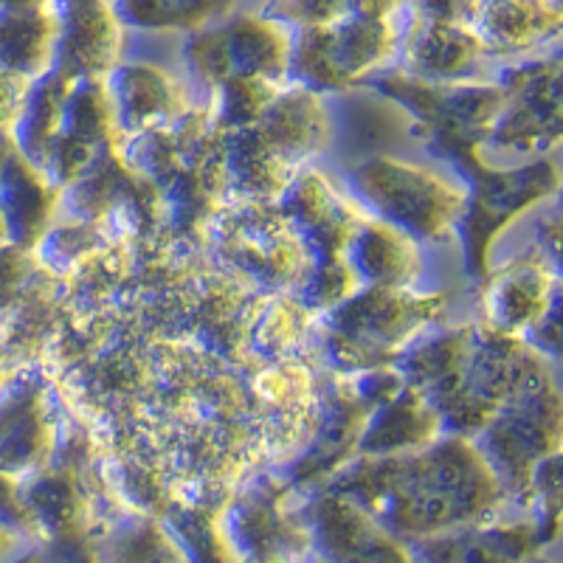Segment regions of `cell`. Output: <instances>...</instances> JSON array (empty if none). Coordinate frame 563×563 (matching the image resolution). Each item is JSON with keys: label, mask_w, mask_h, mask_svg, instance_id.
Returning <instances> with one entry per match:
<instances>
[{"label": "cell", "mask_w": 563, "mask_h": 563, "mask_svg": "<svg viewBox=\"0 0 563 563\" xmlns=\"http://www.w3.org/2000/svg\"><path fill=\"white\" fill-rule=\"evenodd\" d=\"M552 200H555V209H552V218L561 220V223H563V184H561V189H558V195H555V198H552Z\"/></svg>", "instance_id": "obj_30"}, {"label": "cell", "mask_w": 563, "mask_h": 563, "mask_svg": "<svg viewBox=\"0 0 563 563\" xmlns=\"http://www.w3.org/2000/svg\"><path fill=\"white\" fill-rule=\"evenodd\" d=\"M220 14V7H206V3H133L128 7L130 18L139 26H192L203 23L209 14Z\"/></svg>", "instance_id": "obj_24"}, {"label": "cell", "mask_w": 563, "mask_h": 563, "mask_svg": "<svg viewBox=\"0 0 563 563\" xmlns=\"http://www.w3.org/2000/svg\"><path fill=\"white\" fill-rule=\"evenodd\" d=\"M530 563H563V561H561V558H550V555H547V552H544V555L532 558Z\"/></svg>", "instance_id": "obj_31"}, {"label": "cell", "mask_w": 563, "mask_h": 563, "mask_svg": "<svg viewBox=\"0 0 563 563\" xmlns=\"http://www.w3.org/2000/svg\"><path fill=\"white\" fill-rule=\"evenodd\" d=\"M501 110L485 150L516 158H550L563 147V54L501 74Z\"/></svg>", "instance_id": "obj_7"}, {"label": "cell", "mask_w": 563, "mask_h": 563, "mask_svg": "<svg viewBox=\"0 0 563 563\" xmlns=\"http://www.w3.org/2000/svg\"><path fill=\"white\" fill-rule=\"evenodd\" d=\"M507 496L525 505L532 467L563 451V386L555 375L536 380L474 437Z\"/></svg>", "instance_id": "obj_5"}, {"label": "cell", "mask_w": 563, "mask_h": 563, "mask_svg": "<svg viewBox=\"0 0 563 563\" xmlns=\"http://www.w3.org/2000/svg\"><path fill=\"white\" fill-rule=\"evenodd\" d=\"M490 54H525L563 40V3H482L462 7Z\"/></svg>", "instance_id": "obj_15"}, {"label": "cell", "mask_w": 563, "mask_h": 563, "mask_svg": "<svg viewBox=\"0 0 563 563\" xmlns=\"http://www.w3.org/2000/svg\"><path fill=\"white\" fill-rule=\"evenodd\" d=\"M442 422L429 400L417 391L386 406L364 434V451L369 456H397L420 451L440 440Z\"/></svg>", "instance_id": "obj_20"}, {"label": "cell", "mask_w": 563, "mask_h": 563, "mask_svg": "<svg viewBox=\"0 0 563 563\" xmlns=\"http://www.w3.org/2000/svg\"><path fill=\"white\" fill-rule=\"evenodd\" d=\"M173 82L164 74L147 65H130L122 74V104L124 115L133 122H147L158 110L173 104Z\"/></svg>", "instance_id": "obj_22"}, {"label": "cell", "mask_w": 563, "mask_h": 563, "mask_svg": "<svg viewBox=\"0 0 563 563\" xmlns=\"http://www.w3.org/2000/svg\"><path fill=\"white\" fill-rule=\"evenodd\" d=\"M113 563H180L167 538H161L153 530L128 532V536L115 544Z\"/></svg>", "instance_id": "obj_25"}, {"label": "cell", "mask_w": 563, "mask_h": 563, "mask_svg": "<svg viewBox=\"0 0 563 563\" xmlns=\"http://www.w3.org/2000/svg\"><path fill=\"white\" fill-rule=\"evenodd\" d=\"M391 7H313L299 20L305 26L294 63L316 88H346L391 57L400 23Z\"/></svg>", "instance_id": "obj_4"}, {"label": "cell", "mask_w": 563, "mask_h": 563, "mask_svg": "<svg viewBox=\"0 0 563 563\" xmlns=\"http://www.w3.org/2000/svg\"><path fill=\"white\" fill-rule=\"evenodd\" d=\"M63 9L0 7V70L40 82L57 65Z\"/></svg>", "instance_id": "obj_16"}, {"label": "cell", "mask_w": 563, "mask_h": 563, "mask_svg": "<svg viewBox=\"0 0 563 563\" xmlns=\"http://www.w3.org/2000/svg\"><path fill=\"white\" fill-rule=\"evenodd\" d=\"M18 544H20V538H14L12 532L3 530V527H0V563L7 561L9 555H12L14 547H18Z\"/></svg>", "instance_id": "obj_29"}, {"label": "cell", "mask_w": 563, "mask_h": 563, "mask_svg": "<svg viewBox=\"0 0 563 563\" xmlns=\"http://www.w3.org/2000/svg\"><path fill=\"white\" fill-rule=\"evenodd\" d=\"M555 538L532 516L516 521L493 519L411 541L409 552L415 563H530L544 555Z\"/></svg>", "instance_id": "obj_10"}, {"label": "cell", "mask_w": 563, "mask_h": 563, "mask_svg": "<svg viewBox=\"0 0 563 563\" xmlns=\"http://www.w3.org/2000/svg\"><path fill=\"white\" fill-rule=\"evenodd\" d=\"M52 214V189L45 175L20 153L9 161L7 175L0 180V218L7 225L9 245L26 249L43 234Z\"/></svg>", "instance_id": "obj_19"}, {"label": "cell", "mask_w": 563, "mask_h": 563, "mask_svg": "<svg viewBox=\"0 0 563 563\" xmlns=\"http://www.w3.org/2000/svg\"><path fill=\"white\" fill-rule=\"evenodd\" d=\"M550 372L552 366L525 341L493 333L485 324L440 335L409 361L411 380L437 411L442 429L467 440Z\"/></svg>", "instance_id": "obj_2"}, {"label": "cell", "mask_w": 563, "mask_h": 563, "mask_svg": "<svg viewBox=\"0 0 563 563\" xmlns=\"http://www.w3.org/2000/svg\"><path fill=\"white\" fill-rule=\"evenodd\" d=\"M54 451V422L34 380L0 391V476L23 482L37 476Z\"/></svg>", "instance_id": "obj_14"}, {"label": "cell", "mask_w": 563, "mask_h": 563, "mask_svg": "<svg viewBox=\"0 0 563 563\" xmlns=\"http://www.w3.org/2000/svg\"><path fill=\"white\" fill-rule=\"evenodd\" d=\"M346 256L352 274L372 282V288L411 290V285L422 276L420 243L384 220L361 223Z\"/></svg>", "instance_id": "obj_18"}, {"label": "cell", "mask_w": 563, "mask_h": 563, "mask_svg": "<svg viewBox=\"0 0 563 563\" xmlns=\"http://www.w3.org/2000/svg\"><path fill=\"white\" fill-rule=\"evenodd\" d=\"M333 490L409 541L493 521L510 501L474 440L454 434L409 454L369 456Z\"/></svg>", "instance_id": "obj_1"}, {"label": "cell", "mask_w": 563, "mask_h": 563, "mask_svg": "<svg viewBox=\"0 0 563 563\" xmlns=\"http://www.w3.org/2000/svg\"><path fill=\"white\" fill-rule=\"evenodd\" d=\"M467 209L462 218V234L467 254L479 274H485L493 243L510 229L532 206L552 200L563 184V169L552 158H536L516 167H490L482 155L467 161Z\"/></svg>", "instance_id": "obj_6"}, {"label": "cell", "mask_w": 563, "mask_h": 563, "mask_svg": "<svg viewBox=\"0 0 563 563\" xmlns=\"http://www.w3.org/2000/svg\"><path fill=\"white\" fill-rule=\"evenodd\" d=\"M445 310V296H420L415 290L372 288L352 296L333 316L330 341L341 361L372 366L395 358L397 352Z\"/></svg>", "instance_id": "obj_8"}, {"label": "cell", "mask_w": 563, "mask_h": 563, "mask_svg": "<svg viewBox=\"0 0 563 563\" xmlns=\"http://www.w3.org/2000/svg\"><path fill=\"white\" fill-rule=\"evenodd\" d=\"M310 525L324 555L321 563H415L397 536L335 490L316 501Z\"/></svg>", "instance_id": "obj_12"}, {"label": "cell", "mask_w": 563, "mask_h": 563, "mask_svg": "<svg viewBox=\"0 0 563 563\" xmlns=\"http://www.w3.org/2000/svg\"><path fill=\"white\" fill-rule=\"evenodd\" d=\"M124 45L122 20L110 7H70L63 9L59 29L57 74L93 77L113 68Z\"/></svg>", "instance_id": "obj_17"}, {"label": "cell", "mask_w": 563, "mask_h": 563, "mask_svg": "<svg viewBox=\"0 0 563 563\" xmlns=\"http://www.w3.org/2000/svg\"><path fill=\"white\" fill-rule=\"evenodd\" d=\"M23 563H37V561H23Z\"/></svg>", "instance_id": "obj_33"}, {"label": "cell", "mask_w": 563, "mask_h": 563, "mask_svg": "<svg viewBox=\"0 0 563 563\" xmlns=\"http://www.w3.org/2000/svg\"><path fill=\"white\" fill-rule=\"evenodd\" d=\"M487 57L462 7H431L417 20L409 37V68L429 82H467Z\"/></svg>", "instance_id": "obj_13"}, {"label": "cell", "mask_w": 563, "mask_h": 563, "mask_svg": "<svg viewBox=\"0 0 563 563\" xmlns=\"http://www.w3.org/2000/svg\"><path fill=\"white\" fill-rule=\"evenodd\" d=\"M555 276L536 245L490 271L482 290V324L507 339L525 341L550 305Z\"/></svg>", "instance_id": "obj_11"}, {"label": "cell", "mask_w": 563, "mask_h": 563, "mask_svg": "<svg viewBox=\"0 0 563 563\" xmlns=\"http://www.w3.org/2000/svg\"><path fill=\"white\" fill-rule=\"evenodd\" d=\"M536 251L544 256L552 276L563 282V223L552 218V214H547V218L536 223Z\"/></svg>", "instance_id": "obj_27"}, {"label": "cell", "mask_w": 563, "mask_h": 563, "mask_svg": "<svg viewBox=\"0 0 563 563\" xmlns=\"http://www.w3.org/2000/svg\"><path fill=\"white\" fill-rule=\"evenodd\" d=\"M350 180L378 220L406 231L417 243L449 238L465 218L467 184L434 164L369 155L352 167Z\"/></svg>", "instance_id": "obj_3"}, {"label": "cell", "mask_w": 563, "mask_h": 563, "mask_svg": "<svg viewBox=\"0 0 563 563\" xmlns=\"http://www.w3.org/2000/svg\"><path fill=\"white\" fill-rule=\"evenodd\" d=\"M32 90L34 82L0 70V133L12 135V130L18 128V122L26 113Z\"/></svg>", "instance_id": "obj_26"}, {"label": "cell", "mask_w": 563, "mask_h": 563, "mask_svg": "<svg viewBox=\"0 0 563 563\" xmlns=\"http://www.w3.org/2000/svg\"><path fill=\"white\" fill-rule=\"evenodd\" d=\"M525 507L532 519L541 521L550 532L561 536L563 530V451L547 456L532 467L527 482Z\"/></svg>", "instance_id": "obj_21"}, {"label": "cell", "mask_w": 563, "mask_h": 563, "mask_svg": "<svg viewBox=\"0 0 563 563\" xmlns=\"http://www.w3.org/2000/svg\"><path fill=\"white\" fill-rule=\"evenodd\" d=\"M189 57L211 82L229 88H268L294 59L288 29L276 20L238 18L192 40Z\"/></svg>", "instance_id": "obj_9"}, {"label": "cell", "mask_w": 563, "mask_h": 563, "mask_svg": "<svg viewBox=\"0 0 563 563\" xmlns=\"http://www.w3.org/2000/svg\"><path fill=\"white\" fill-rule=\"evenodd\" d=\"M9 238H7V225H3V218H0V249H7Z\"/></svg>", "instance_id": "obj_32"}, {"label": "cell", "mask_w": 563, "mask_h": 563, "mask_svg": "<svg viewBox=\"0 0 563 563\" xmlns=\"http://www.w3.org/2000/svg\"><path fill=\"white\" fill-rule=\"evenodd\" d=\"M14 153H18V147H14L12 135L0 133V180H3V175H7L9 161H12Z\"/></svg>", "instance_id": "obj_28"}, {"label": "cell", "mask_w": 563, "mask_h": 563, "mask_svg": "<svg viewBox=\"0 0 563 563\" xmlns=\"http://www.w3.org/2000/svg\"><path fill=\"white\" fill-rule=\"evenodd\" d=\"M525 344L536 352L544 364H563V282L555 279L550 305L538 324L527 333Z\"/></svg>", "instance_id": "obj_23"}]
</instances>
